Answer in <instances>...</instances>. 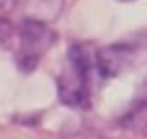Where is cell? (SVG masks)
<instances>
[{"mask_svg": "<svg viewBox=\"0 0 147 139\" xmlns=\"http://www.w3.org/2000/svg\"><path fill=\"white\" fill-rule=\"evenodd\" d=\"M59 98L71 109H89L91 104V57L84 46L69 48L67 70L59 76Z\"/></svg>", "mask_w": 147, "mask_h": 139, "instance_id": "1", "label": "cell"}, {"mask_svg": "<svg viewBox=\"0 0 147 139\" xmlns=\"http://www.w3.org/2000/svg\"><path fill=\"white\" fill-rule=\"evenodd\" d=\"M56 42V33L41 20H24L18 28V50H15V63L24 74L32 72L41 57L52 48Z\"/></svg>", "mask_w": 147, "mask_h": 139, "instance_id": "2", "label": "cell"}, {"mask_svg": "<svg viewBox=\"0 0 147 139\" xmlns=\"http://www.w3.org/2000/svg\"><path fill=\"white\" fill-rule=\"evenodd\" d=\"M141 61H143L141 52H138L134 39L104 46L102 50H97V57H95L97 72H100V76H104V78L121 76L123 72H128L132 65L141 63Z\"/></svg>", "mask_w": 147, "mask_h": 139, "instance_id": "3", "label": "cell"}, {"mask_svg": "<svg viewBox=\"0 0 147 139\" xmlns=\"http://www.w3.org/2000/svg\"><path fill=\"white\" fill-rule=\"evenodd\" d=\"M119 124L134 133H145L147 135V83L143 85L138 98L134 100L132 109L119 120Z\"/></svg>", "mask_w": 147, "mask_h": 139, "instance_id": "4", "label": "cell"}, {"mask_svg": "<svg viewBox=\"0 0 147 139\" xmlns=\"http://www.w3.org/2000/svg\"><path fill=\"white\" fill-rule=\"evenodd\" d=\"M119 2H132V0H119Z\"/></svg>", "mask_w": 147, "mask_h": 139, "instance_id": "5", "label": "cell"}]
</instances>
